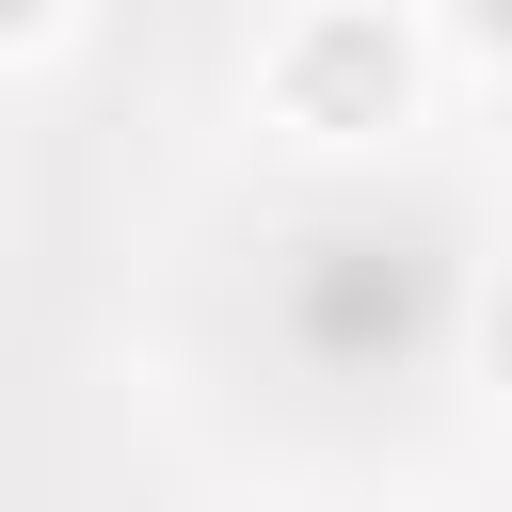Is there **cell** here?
<instances>
[{
    "label": "cell",
    "mask_w": 512,
    "mask_h": 512,
    "mask_svg": "<svg viewBox=\"0 0 512 512\" xmlns=\"http://www.w3.org/2000/svg\"><path fill=\"white\" fill-rule=\"evenodd\" d=\"M32 16H48V0H0V32H32Z\"/></svg>",
    "instance_id": "obj_2"
},
{
    "label": "cell",
    "mask_w": 512,
    "mask_h": 512,
    "mask_svg": "<svg viewBox=\"0 0 512 512\" xmlns=\"http://www.w3.org/2000/svg\"><path fill=\"white\" fill-rule=\"evenodd\" d=\"M288 112L336 128V144L384 128V112H400V32H384V16H320V32H288Z\"/></svg>",
    "instance_id": "obj_1"
}]
</instances>
